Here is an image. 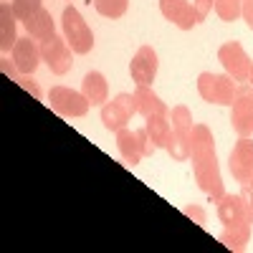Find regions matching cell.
<instances>
[{
	"mask_svg": "<svg viewBox=\"0 0 253 253\" xmlns=\"http://www.w3.org/2000/svg\"><path fill=\"white\" fill-rule=\"evenodd\" d=\"M74 48L66 43V38H46V41H41V56H43V63L51 69V74L56 76H63V74H69L71 66H74Z\"/></svg>",
	"mask_w": 253,
	"mask_h": 253,
	"instance_id": "obj_6",
	"label": "cell"
},
{
	"mask_svg": "<svg viewBox=\"0 0 253 253\" xmlns=\"http://www.w3.org/2000/svg\"><path fill=\"white\" fill-rule=\"evenodd\" d=\"M187 142H190V160H193V172H195L198 187L208 195V200L218 203L225 195V185H223V175L218 167L213 132L205 124H193Z\"/></svg>",
	"mask_w": 253,
	"mask_h": 253,
	"instance_id": "obj_1",
	"label": "cell"
},
{
	"mask_svg": "<svg viewBox=\"0 0 253 253\" xmlns=\"http://www.w3.org/2000/svg\"><path fill=\"white\" fill-rule=\"evenodd\" d=\"M170 124H172V132L177 134H190V129H193V114H190V109L185 107V104H177V107L170 109Z\"/></svg>",
	"mask_w": 253,
	"mask_h": 253,
	"instance_id": "obj_22",
	"label": "cell"
},
{
	"mask_svg": "<svg viewBox=\"0 0 253 253\" xmlns=\"http://www.w3.org/2000/svg\"><path fill=\"white\" fill-rule=\"evenodd\" d=\"M23 26H26L28 36L36 38V41H46V38H53L56 36V23H53V18H51V13L46 8H41L33 18L26 20Z\"/></svg>",
	"mask_w": 253,
	"mask_h": 253,
	"instance_id": "obj_17",
	"label": "cell"
},
{
	"mask_svg": "<svg viewBox=\"0 0 253 253\" xmlns=\"http://www.w3.org/2000/svg\"><path fill=\"white\" fill-rule=\"evenodd\" d=\"M210 10H213V0H193V15H195V23H203Z\"/></svg>",
	"mask_w": 253,
	"mask_h": 253,
	"instance_id": "obj_26",
	"label": "cell"
},
{
	"mask_svg": "<svg viewBox=\"0 0 253 253\" xmlns=\"http://www.w3.org/2000/svg\"><path fill=\"white\" fill-rule=\"evenodd\" d=\"M251 230H253V225H251V223L238 225V228H223V233H220L218 238H220V243H223L225 248H230V251L241 253V251H246V248H248Z\"/></svg>",
	"mask_w": 253,
	"mask_h": 253,
	"instance_id": "obj_19",
	"label": "cell"
},
{
	"mask_svg": "<svg viewBox=\"0 0 253 253\" xmlns=\"http://www.w3.org/2000/svg\"><path fill=\"white\" fill-rule=\"evenodd\" d=\"M187 137L177 134V132H170V139H167L165 150H167V155L172 157V162H187L190 160V142H187Z\"/></svg>",
	"mask_w": 253,
	"mask_h": 253,
	"instance_id": "obj_21",
	"label": "cell"
},
{
	"mask_svg": "<svg viewBox=\"0 0 253 253\" xmlns=\"http://www.w3.org/2000/svg\"><path fill=\"white\" fill-rule=\"evenodd\" d=\"M160 13L180 31H193V26H198L190 0H160Z\"/></svg>",
	"mask_w": 253,
	"mask_h": 253,
	"instance_id": "obj_13",
	"label": "cell"
},
{
	"mask_svg": "<svg viewBox=\"0 0 253 253\" xmlns=\"http://www.w3.org/2000/svg\"><path fill=\"white\" fill-rule=\"evenodd\" d=\"M15 13H13V5H0V51L8 53L13 51L15 46Z\"/></svg>",
	"mask_w": 253,
	"mask_h": 253,
	"instance_id": "obj_18",
	"label": "cell"
},
{
	"mask_svg": "<svg viewBox=\"0 0 253 253\" xmlns=\"http://www.w3.org/2000/svg\"><path fill=\"white\" fill-rule=\"evenodd\" d=\"M134 99H137V114L147 117H167L170 109L167 104L152 91V86H137L134 89Z\"/></svg>",
	"mask_w": 253,
	"mask_h": 253,
	"instance_id": "obj_14",
	"label": "cell"
},
{
	"mask_svg": "<svg viewBox=\"0 0 253 253\" xmlns=\"http://www.w3.org/2000/svg\"><path fill=\"white\" fill-rule=\"evenodd\" d=\"M81 91L89 99L91 107H104V104L109 101V84H107V79H104V74H99V71H89L86 76H84Z\"/></svg>",
	"mask_w": 253,
	"mask_h": 253,
	"instance_id": "obj_15",
	"label": "cell"
},
{
	"mask_svg": "<svg viewBox=\"0 0 253 253\" xmlns=\"http://www.w3.org/2000/svg\"><path fill=\"white\" fill-rule=\"evenodd\" d=\"M182 213H185L187 218H193L198 225H205V210H203L200 205H185Z\"/></svg>",
	"mask_w": 253,
	"mask_h": 253,
	"instance_id": "obj_28",
	"label": "cell"
},
{
	"mask_svg": "<svg viewBox=\"0 0 253 253\" xmlns=\"http://www.w3.org/2000/svg\"><path fill=\"white\" fill-rule=\"evenodd\" d=\"M144 129H147V134H150V139L155 142V147L160 150V147L167 144V139H170V132H172L170 117H147Z\"/></svg>",
	"mask_w": 253,
	"mask_h": 253,
	"instance_id": "obj_20",
	"label": "cell"
},
{
	"mask_svg": "<svg viewBox=\"0 0 253 253\" xmlns=\"http://www.w3.org/2000/svg\"><path fill=\"white\" fill-rule=\"evenodd\" d=\"M94 8L99 15L104 18H122L126 13V8H129V0H94Z\"/></svg>",
	"mask_w": 253,
	"mask_h": 253,
	"instance_id": "obj_24",
	"label": "cell"
},
{
	"mask_svg": "<svg viewBox=\"0 0 253 253\" xmlns=\"http://www.w3.org/2000/svg\"><path fill=\"white\" fill-rule=\"evenodd\" d=\"M241 18L248 23V28L253 31V0H243V13H241Z\"/></svg>",
	"mask_w": 253,
	"mask_h": 253,
	"instance_id": "obj_31",
	"label": "cell"
},
{
	"mask_svg": "<svg viewBox=\"0 0 253 253\" xmlns=\"http://www.w3.org/2000/svg\"><path fill=\"white\" fill-rule=\"evenodd\" d=\"M213 8H215L220 20L233 23V20H238L241 13H243V0H213Z\"/></svg>",
	"mask_w": 253,
	"mask_h": 253,
	"instance_id": "obj_23",
	"label": "cell"
},
{
	"mask_svg": "<svg viewBox=\"0 0 253 253\" xmlns=\"http://www.w3.org/2000/svg\"><path fill=\"white\" fill-rule=\"evenodd\" d=\"M134 114H137V99H134V94H126V91L117 94L112 101H107L101 107V122L109 132L124 129Z\"/></svg>",
	"mask_w": 253,
	"mask_h": 253,
	"instance_id": "obj_4",
	"label": "cell"
},
{
	"mask_svg": "<svg viewBox=\"0 0 253 253\" xmlns=\"http://www.w3.org/2000/svg\"><path fill=\"white\" fill-rule=\"evenodd\" d=\"M10 56H13V66L20 74H26V76H31L38 69V63L43 61V56H41V43H36L31 36L28 38H18Z\"/></svg>",
	"mask_w": 253,
	"mask_h": 253,
	"instance_id": "obj_12",
	"label": "cell"
},
{
	"mask_svg": "<svg viewBox=\"0 0 253 253\" xmlns=\"http://www.w3.org/2000/svg\"><path fill=\"white\" fill-rule=\"evenodd\" d=\"M15 84H18V86H23L26 91H31L36 99H41V96H43V94H41V89H38V84H36V81H31L26 74H23V76H18V79H15Z\"/></svg>",
	"mask_w": 253,
	"mask_h": 253,
	"instance_id": "obj_29",
	"label": "cell"
},
{
	"mask_svg": "<svg viewBox=\"0 0 253 253\" xmlns=\"http://www.w3.org/2000/svg\"><path fill=\"white\" fill-rule=\"evenodd\" d=\"M218 61L223 63L225 74H230L236 81H248L251 74V58L246 53V48L238 43V41H228L218 48Z\"/></svg>",
	"mask_w": 253,
	"mask_h": 253,
	"instance_id": "obj_9",
	"label": "cell"
},
{
	"mask_svg": "<svg viewBox=\"0 0 253 253\" xmlns=\"http://www.w3.org/2000/svg\"><path fill=\"white\" fill-rule=\"evenodd\" d=\"M198 94L208 104H220V107H230L238 96V81L230 74H210L203 71L198 76Z\"/></svg>",
	"mask_w": 253,
	"mask_h": 253,
	"instance_id": "obj_2",
	"label": "cell"
},
{
	"mask_svg": "<svg viewBox=\"0 0 253 253\" xmlns=\"http://www.w3.org/2000/svg\"><path fill=\"white\" fill-rule=\"evenodd\" d=\"M48 104L61 117H86V112L91 107L89 99L84 96V91H74L69 86H51Z\"/></svg>",
	"mask_w": 253,
	"mask_h": 253,
	"instance_id": "obj_5",
	"label": "cell"
},
{
	"mask_svg": "<svg viewBox=\"0 0 253 253\" xmlns=\"http://www.w3.org/2000/svg\"><path fill=\"white\" fill-rule=\"evenodd\" d=\"M228 170L236 177V182H246L248 177H253V139L251 137H241L228 157Z\"/></svg>",
	"mask_w": 253,
	"mask_h": 253,
	"instance_id": "obj_11",
	"label": "cell"
},
{
	"mask_svg": "<svg viewBox=\"0 0 253 253\" xmlns=\"http://www.w3.org/2000/svg\"><path fill=\"white\" fill-rule=\"evenodd\" d=\"M160 69V58L152 46H139L137 53L129 61V76L137 86H152V81L157 79Z\"/></svg>",
	"mask_w": 253,
	"mask_h": 253,
	"instance_id": "obj_8",
	"label": "cell"
},
{
	"mask_svg": "<svg viewBox=\"0 0 253 253\" xmlns=\"http://www.w3.org/2000/svg\"><path fill=\"white\" fill-rule=\"evenodd\" d=\"M117 150L122 155V160L126 165H139L142 162V144H139V137H137V129H129V126H124V129L117 132Z\"/></svg>",
	"mask_w": 253,
	"mask_h": 253,
	"instance_id": "obj_16",
	"label": "cell"
},
{
	"mask_svg": "<svg viewBox=\"0 0 253 253\" xmlns=\"http://www.w3.org/2000/svg\"><path fill=\"white\" fill-rule=\"evenodd\" d=\"M61 26H63V38H66V43L74 48V53L84 56L94 48V33H91L89 23L84 20V15L74 5L63 8Z\"/></svg>",
	"mask_w": 253,
	"mask_h": 253,
	"instance_id": "obj_3",
	"label": "cell"
},
{
	"mask_svg": "<svg viewBox=\"0 0 253 253\" xmlns=\"http://www.w3.org/2000/svg\"><path fill=\"white\" fill-rule=\"evenodd\" d=\"M10 5H13L15 18H18V20H23V23H26L28 18H33L41 8H43V5H41V0H13Z\"/></svg>",
	"mask_w": 253,
	"mask_h": 253,
	"instance_id": "obj_25",
	"label": "cell"
},
{
	"mask_svg": "<svg viewBox=\"0 0 253 253\" xmlns=\"http://www.w3.org/2000/svg\"><path fill=\"white\" fill-rule=\"evenodd\" d=\"M243 187H241V195H243V200H246V205H248V210H251V215H253V177H248L246 182H241Z\"/></svg>",
	"mask_w": 253,
	"mask_h": 253,
	"instance_id": "obj_30",
	"label": "cell"
},
{
	"mask_svg": "<svg viewBox=\"0 0 253 253\" xmlns=\"http://www.w3.org/2000/svg\"><path fill=\"white\" fill-rule=\"evenodd\" d=\"M230 126L238 137L253 134V89L238 86V96L230 104Z\"/></svg>",
	"mask_w": 253,
	"mask_h": 253,
	"instance_id": "obj_7",
	"label": "cell"
},
{
	"mask_svg": "<svg viewBox=\"0 0 253 253\" xmlns=\"http://www.w3.org/2000/svg\"><path fill=\"white\" fill-rule=\"evenodd\" d=\"M137 137H139V144H142V155H144V157H152L157 147H155V142L150 139V134H147L144 126H142V129H137Z\"/></svg>",
	"mask_w": 253,
	"mask_h": 253,
	"instance_id": "obj_27",
	"label": "cell"
},
{
	"mask_svg": "<svg viewBox=\"0 0 253 253\" xmlns=\"http://www.w3.org/2000/svg\"><path fill=\"white\" fill-rule=\"evenodd\" d=\"M218 220L223 223V228H238V225H246V223L253 225V215H251L243 195L225 193L218 200Z\"/></svg>",
	"mask_w": 253,
	"mask_h": 253,
	"instance_id": "obj_10",
	"label": "cell"
},
{
	"mask_svg": "<svg viewBox=\"0 0 253 253\" xmlns=\"http://www.w3.org/2000/svg\"><path fill=\"white\" fill-rule=\"evenodd\" d=\"M248 86L253 89V61H251V74H248Z\"/></svg>",
	"mask_w": 253,
	"mask_h": 253,
	"instance_id": "obj_32",
	"label": "cell"
}]
</instances>
